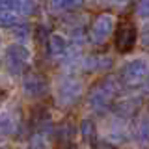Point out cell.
I'll use <instances>...</instances> for the list:
<instances>
[{
    "instance_id": "11",
    "label": "cell",
    "mask_w": 149,
    "mask_h": 149,
    "mask_svg": "<svg viewBox=\"0 0 149 149\" xmlns=\"http://www.w3.org/2000/svg\"><path fill=\"white\" fill-rule=\"evenodd\" d=\"M15 15V0H0V26L11 28L17 24Z\"/></svg>"
},
{
    "instance_id": "5",
    "label": "cell",
    "mask_w": 149,
    "mask_h": 149,
    "mask_svg": "<svg viewBox=\"0 0 149 149\" xmlns=\"http://www.w3.org/2000/svg\"><path fill=\"white\" fill-rule=\"evenodd\" d=\"M114 28H116V19L112 17L110 13H102V15H99L93 21L88 37H90L91 43L102 45L112 34H114Z\"/></svg>"
},
{
    "instance_id": "13",
    "label": "cell",
    "mask_w": 149,
    "mask_h": 149,
    "mask_svg": "<svg viewBox=\"0 0 149 149\" xmlns=\"http://www.w3.org/2000/svg\"><path fill=\"white\" fill-rule=\"evenodd\" d=\"M74 132H77V129H74V125L71 121H63V123H60L58 127L54 129V140H58L60 143H63V146H67L69 142L73 140Z\"/></svg>"
},
{
    "instance_id": "3",
    "label": "cell",
    "mask_w": 149,
    "mask_h": 149,
    "mask_svg": "<svg viewBox=\"0 0 149 149\" xmlns=\"http://www.w3.org/2000/svg\"><path fill=\"white\" fill-rule=\"evenodd\" d=\"M147 77H149V63L143 58L129 60L119 69V74H118L121 86H142Z\"/></svg>"
},
{
    "instance_id": "16",
    "label": "cell",
    "mask_w": 149,
    "mask_h": 149,
    "mask_svg": "<svg viewBox=\"0 0 149 149\" xmlns=\"http://www.w3.org/2000/svg\"><path fill=\"white\" fill-rule=\"evenodd\" d=\"M84 0H50V6L56 11H73V9L80 8Z\"/></svg>"
},
{
    "instance_id": "20",
    "label": "cell",
    "mask_w": 149,
    "mask_h": 149,
    "mask_svg": "<svg viewBox=\"0 0 149 149\" xmlns=\"http://www.w3.org/2000/svg\"><path fill=\"white\" fill-rule=\"evenodd\" d=\"M136 15L142 17V19H149V0H138Z\"/></svg>"
},
{
    "instance_id": "7",
    "label": "cell",
    "mask_w": 149,
    "mask_h": 149,
    "mask_svg": "<svg viewBox=\"0 0 149 149\" xmlns=\"http://www.w3.org/2000/svg\"><path fill=\"white\" fill-rule=\"evenodd\" d=\"M22 91L30 99H43L49 93V80L41 73H26L22 78Z\"/></svg>"
},
{
    "instance_id": "6",
    "label": "cell",
    "mask_w": 149,
    "mask_h": 149,
    "mask_svg": "<svg viewBox=\"0 0 149 149\" xmlns=\"http://www.w3.org/2000/svg\"><path fill=\"white\" fill-rule=\"evenodd\" d=\"M136 41H138V30L132 22H121V24L116 28L114 45L121 54L130 52V50L134 49V45H136Z\"/></svg>"
},
{
    "instance_id": "2",
    "label": "cell",
    "mask_w": 149,
    "mask_h": 149,
    "mask_svg": "<svg viewBox=\"0 0 149 149\" xmlns=\"http://www.w3.org/2000/svg\"><path fill=\"white\" fill-rule=\"evenodd\" d=\"M54 93H56V99H58V102L62 106H71L82 97L84 86H82V82L78 80L77 77L65 74V77L58 78Z\"/></svg>"
},
{
    "instance_id": "25",
    "label": "cell",
    "mask_w": 149,
    "mask_h": 149,
    "mask_svg": "<svg viewBox=\"0 0 149 149\" xmlns=\"http://www.w3.org/2000/svg\"><path fill=\"white\" fill-rule=\"evenodd\" d=\"M60 149H74V147H71V146H69V143H67V146H65V147H60Z\"/></svg>"
},
{
    "instance_id": "27",
    "label": "cell",
    "mask_w": 149,
    "mask_h": 149,
    "mask_svg": "<svg viewBox=\"0 0 149 149\" xmlns=\"http://www.w3.org/2000/svg\"><path fill=\"white\" fill-rule=\"evenodd\" d=\"M0 149H6V147H0Z\"/></svg>"
},
{
    "instance_id": "22",
    "label": "cell",
    "mask_w": 149,
    "mask_h": 149,
    "mask_svg": "<svg viewBox=\"0 0 149 149\" xmlns=\"http://www.w3.org/2000/svg\"><path fill=\"white\" fill-rule=\"evenodd\" d=\"M93 149H116V146H114L112 142H104V140H99V142H95Z\"/></svg>"
},
{
    "instance_id": "19",
    "label": "cell",
    "mask_w": 149,
    "mask_h": 149,
    "mask_svg": "<svg viewBox=\"0 0 149 149\" xmlns=\"http://www.w3.org/2000/svg\"><path fill=\"white\" fill-rule=\"evenodd\" d=\"M11 32L19 41H26L28 34H30V28H28V24H24V22H17L15 26H11Z\"/></svg>"
},
{
    "instance_id": "21",
    "label": "cell",
    "mask_w": 149,
    "mask_h": 149,
    "mask_svg": "<svg viewBox=\"0 0 149 149\" xmlns=\"http://www.w3.org/2000/svg\"><path fill=\"white\" fill-rule=\"evenodd\" d=\"M49 36H50V34H47V28H45L43 24L37 26V30H36V39H37V43H47Z\"/></svg>"
},
{
    "instance_id": "18",
    "label": "cell",
    "mask_w": 149,
    "mask_h": 149,
    "mask_svg": "<svg viewBox=\"0 0 149 149\" xmlns=\"http://www.w3.org/2000/svg\"><path fill=\"white\" fill-rule=\"evenodd\" d=\"M50 132H34L30 142V149H49Z\"/></svg>"
},
{
    "instance_id": "10",
    "label": "cell",
    "mask_w": 149,
    "mask_h": 149,
    "mask_svg": "<svg viewBox=\"0 0 149 149\" xmlns=\"http://www.w3.org/2000/svg\"><path fill=\"white\" fill-rule=\"evenodd\" d=\"M112 67V58L106 54H93V56H86V58L82 60V69H86V71L90 73H101V71H108Z\"/></svg>"
},
{
    "instance_id": "15",
    "label": "cell",
    "mask_w": 149,
    "mask_h": 149,
    "mask_svg": "<svg viewBox=\"0 0 149 149\" xmlns=\"http://www.w3.org/2000/svg\"><path fill=\"white\" fill-rule=\"evenodd\" d=\"M78 132H80V136L86 140V142H93L97 136V125L95 121L91 118H86L80 121V127H78Z\"/></svg>"
},
{
    "instance_id": "26",
    "label": "cell",
    "mask_w": 149,
    "mask_h": 149,
    "mask_svg": "<svg viewBox=\"0 0 149 149\" xmlns=\"http://www.w3.org/2000/svg\"><path fill=\"white\" fill-rule=\"evenodd\" d=\"M4 95H6V91H4V90H0V99H2Z\"/></svg>"
},
{
    "instance_id": "17",
    "label": "cell",
    "mask_w": 149,
    "mask_h": 149,
    "mask_svg": "<svg viewBox=\"0 0 149 149\" xmlns=\"http://www.w3.org/2000/svg\"><path fill=\"white\" fill-rule=\"evenodd\" d=\"M15 9L21 13V15L30 17V15H34V13H36L37 2H36V0H15Z\"/></svg>"
},
{
    "instance_id": "1",
    "label": "cell",
    "mask_w": 149,
    "mask_h": 149,
    "mask_svg": "<svg viewBox=\"0 0 149 149\" xmlns=\"http://www.w3.org/2000/svg\"><path fill=\"white\" fill-rule=\"evenodd\" d=\"M119 90H121V82L118 77L108 74V77L101 78L90 90V93H88V104H90V108L93 112H99V114L106 112L108 108H112L114 99L119 93Z\"/></svg>"
},
{
    "instance_id": "24",
    "label": "cell",
    "mask_w": 149,
    "mask_h": 149,
    "mask_svg": "<svg viewBox=\"0 0 149 149\" xmlns=\"http://www.w3.org/2000/svg\"><path fill=\"white\" fill-rule=\"evenodd\" d=\"M142 86H143V91H146V93H149V77L146 78V80H143V84H142Z\"/></svg>"
},
{
    "instance_id": "23",
    "label": "cell",
    "mask_w": 149,
    "mask_h": 149,
    "mask_svg": "<svg viewBox=\"0 0 149 149\" xmlns=\"http://www.w3.org/2000/svg\"><path fill=\"white\" fill-rule=\"evenodd\" d=\"M142 43L143 45H149V22L142 28Z\"/></svg>"
},
{
    "instance_id": "14",
    "label": "cell",
    "mask_w": 149,
    "mask_h": 149,
    "mask_svg": "<svg viewBox=\"0 0 149 149\" xmlns=\"http://www.w3.org/2000/svg\"><path fill=\"white\" fill-rule=\"evenodd\" d=\"M134 140L138 143H149V114L142 116L134 127Z\"/></svg>"
},
{
    "instance_id": "9",
    "label": "cell",
    "mask_w": 149,
    "mask_h": 149,
    "mask_svg": "<svg viewBox=\"0 0 149 149\" xmlns=\"http://www.w3.org/2000/svg\"><path fill=\"white\" fill-rule=\"evenodd\" d=\"M45 45H47V52L52 58H65L69 52V41L62 34H50Z\"/></svg>"
},
{
    "instance_id": "8",
    "label": "cell",
    "mask_w": 149,
    "mask_h": 149,
    "mask_svg": "<svg viewBox=\"0 0 149 149\" xmlns=\"http://www.w3.org/2000/svg\"><path fill=\"white\" fill-rule=\"evenodd\" d=\"M140 106H142L140 97H125V99H119L112 104V112H114V116L118 119H127L136 114Z\"/></svg>"
},
{
    "instance_id": "4",
    "label": "cell",
    "mask_w": 149,
    "mask_h": 149,
    "mask_svg": "<svg viewBox=\"0 0 149 149\" xmlns=\"http://www.w3.org/2000/svg\"><path fill=\"white\" fill-rule=\"evenodd\" d=\"M30 63V50L22 43H13L6 49V69L9 74H21Z\"/></svg>"
},
{
    "instance_id": "12",
    "label": "cell",
    "mask_w": 149,
    "mask_h": 149,
    "mask_svg": "<svg viewBox=\"0 0 149 149\" xmlns=\"http://www.w3.org/2000/svg\"><path fill=\"white\" fill-rule=\"evenodd\" d=\"M17 116L11 108L0 110V136H11L17 130Z\"/></svg>"
}]
</instances>
